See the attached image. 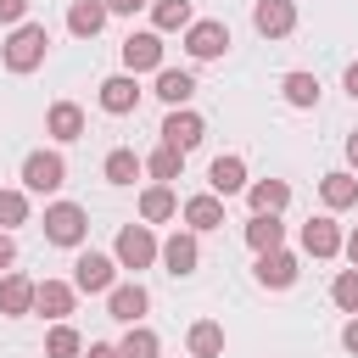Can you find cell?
<instances>
[{"label":"cell","mask_w":358,"mask_h":358,"mask_svg":"<svg viewBox=\"0 0 358 358\" xmlns=\"http://www.w3.org/2000/svg\"><path fill=\"white\" fill-rule=\"evenodd\" d=\"M45 50H50L45 22H17V28H11V39L0 45V62H6L11 73H34V67L45 62Z\"/></svg>","instance_id":"1"},{"label":"cell","mask_w":358,"mask_h":358,"mask_svg":"<svg viewBox=\"0 0 358 358\" xmlns=\"http://www.w3.org/2000/svg\"><path fill=\"white\" fill-rule=\"evenodd\" d=\"M90 235V213L78 201H50L45 207V241L50 246H84Z\"/></svg>","instance_id":"2"},{"label":"cell","mask_w":358,"mask_h":358,"mask_svg":"<svg viewBox=\"0 0 358 358\" xmlns=\"http://www.w3.org/2000/svg\"><path fill=\"white\" fill-rule=\"evenodd\" d=\"M157 246H162V241L151 235V224H123V229H117V246H112V263L140 274V268L157 263Z\"/></svg>","instance_id":"3"},{"label":"cell","mask_w":358,"mask_h":358,"mask_svg":"<svg viewBox=\"0 0 358 358\" xmlns=\"http://www.w3.org/2000/svg\"><path fill=\"white\" fill-rule=\"evenodd\" d=\"M62 185H67V162H62V151H28V157H22V190L50 196V190H62Z\"/></svg>","instance_id":"4"},{"label":"cell","mask_w":358,"mask_h":358,"mask_svg":"<svg viewBox=\"0 0 358 358\" xmlns=\"http://www.w3.org/2000/svg\"><path fill=\"white\" fill-rule=\"evenodd\" d=\"M185 50H190V62H218L229 50V28L218 17H201V22L185 28Z\"/></svg>","instance_id":"5"},{"label":"cell","mask_w":358,"mask_h":358,"mask_svg":"<svg viewBox=\"0 0 358 358\" xmlns=\"http://www.w3.org/2000/svg\"><path fill=\"white\" fill-rule=\"evenodd\" d=\"M112 285H117V263H112L106 252H78V263H73V291L101 296V291H112Z\"/></svg>","instance_id":"6"},{"label":"cell","mask_w":358,"mask_h":358,"mask_svg":"<svg viewBox=\"0 0 358 358\" xmlns=\"http://www.w3.org/2000/svg\"><path fill=\"white\" fill-rule=\"evenodd\" d=\"M201 134H207V123H201V112H190V106H173V112L162 117V145H173L179 157H185V151H196V145H201Z\"/></svg>","instance_id":"7"},{"label":"cell","mask_w":358,"mask_h":358,"mask_svg":"<svg viewBox=\"0 0 358 358\" xmlns=\"http://www.w3.org/2000/svg\"><path fill=\"white\" fill-rule=\"evenodd\" d=\"M157 257H162V268H168L173 280H185V274H196V263H201V246H196V235H190V229H173V235L157 246Z\"/></svg>","instance_id":"8"},{"label":"cell","mask_w":358,"mask_h":358,"mask_svg":"<svg viewBox=\"0 0 358 358\" xmlns=\"http://www.w3.org/2000/svg\"><path fill=\"white\" fill-rule=\"evenodd\" d=\"M252 28L263 39H285L296 28V0H257L252 6Z\"/></svg>","instance_id":"9"},{"label":"cell","mask_w":358,"mask_h":358,"mask_svg":"<svg viewBox=\"0 0 358 358\" xmlns=\"http://www.w3.org/2000/svg\"><path fill=\"white\" fill-rule=\"evenodd\" d=\"M123 67L129 73H162V34H129L123 39Z\"/></svg>","instance_id":"10"},{"label":"cell","mask_w":358,"mask_h":358,"mask_svg":"<svg viewBox=\"0 0 358 358\" xmlns=\"http://www.w3.org/2000/svg\"><path fill=\"white\" fill-rule=\"evenodd\" d=\"M73 302H78V291H73L67 280H39V285H34V313H45V319H56V324H67Z\"/></svg>","instance_id":"11"},{"label":"cell","mask_w":358,"mask_h":358,"mask_svg":"<svg viewBox=\"0 0 358 358\" xmlns=\"http://www.w3.org/2000/svg\"><path fill=\"white\" fill-rule=\"evenodd\" d=\"M145 308H151V296H145V285H140V280H129V285H112V291H106V313H112L117 324H140V319H145Z\"/></svg>","instance_id":"12"},{"label":"cell","mask_w":358,"mask_h":358,"mask_svg":"<svg viewBox=\"0 0 358 358\" xmlns=\"http://www.w3.org/2000/svg\"><path fill=\"white\" fill-rule=\"evenodd\" d=\"M134 106H140V84H134V73H112V78H101V112L129 117Z\"/></svg>","instance_id":"13"},{"label":"cell","mask_w":358,"mask_h":358,"mask_svg":"<svg viewBox=\"0 0 358 358\" xmlns=\"http://www.w3.org/2000/svg\"><path fill=\"white\" fill-rule=\"evenodd\" d=\"M257 285H268V291H285V285H296V257L280 246V252H257Z\"/></svg>","instance_id":"14"},{"label":"cell","mask_w":358,"mask_h":358,"mask_svg":"<svg viewBox=\"0 0 358 358\" xmlns=\"http://www.w3.org/2000/svg\"><path fill=\"white\" fill-rule=\"evenodd\" d=\"M0 313L6 319H22V313H34V280L28 274H0Z\"/></svg>","instance_id":"15"},{"label":"cell","mask_w":358,"mask_h":358,"mask_svg":"<svg viewBox=\"0 0 358 358\" xmlns=\"http://www.w3.org/2000/svg\"><path fill=\"white\" fill-rule=\"evenodd\" d=\"M106 17H112V11H106L101 0H73V6H67V34H73V39H95V34L106 28Z\"/></svg>","instance_id":"16"},{"label":"cell","mask_w":358,"mask_h":358,"mask_svg":"<svg viewBox=\"0 0 358 358\" xmlns=\"http://www.w3.org/2000/svg\"><path fill=\"white\" fill-rule=\"evenodd\" d=\"M45 134L62 140V145L78 140V134H84V106H78V101H56V106L45 112Z\"/></svg>","instance_id":"17"},{"label":"cell","mask_w":358,"mask_h":358,"mask_svg":"<svg viewBox=\"0 0 358 358\" xmlns=\"http://www.w3.org/2000/svg\"><path fill=\"white\" fill-rule=\"evenodd\" d=\"M302 252H308V257H336V252H341L336 218H308V224H302Z\"/></svg>","instance_id":"18"},{"label":"cell","mask_w":358,"mask_h":358,"mask_svg":"<svg viewBox=\"0 0 358 358\" xmlns=\"http://www.w3.org/2000/svg\"><path fill=\"white\" fill-rule=\"evenodd\" d=\"M207 185H213V196H218V201H224V196H235V190H246V162H241V157H213Z\"/></svg>","instance_id":"19"},{"label":"cell","mask_w":358,"mask_h":358,"mask_svg":"<svg viewBox=\"0 0 358 358\" xmlns=\"http://www.w3.org/2000/svg\"><path fill=\"white\" fill-rule=\"evenodd\" d=\"M319 196H324V207H330V213L352 207V201H358V173H347V168L324 173V179H319Z\"/></svg>","instance_id":"20"},{"label":"cell","mask_w":358,"mask_h":358,"mask_svg":"<svg viewBox=\"0 0 358 358\" xmlns=\"http://www.w3.org/2000/svg\"><path fill=\"white\" fill-rule=\"evenodd\" d=\"M246 201H252V213H285V201H291V185L285 179H257V185H246Z\"/></svg>","instance_id":"21"},{"label":"cell","mask_w":358,"mask_h":358,"mask_svg":"<svg viewBox=\"0 0 358 358\" xmlns=\"http://www.w3.org/2000/svg\"><path fill=\"white\" fill-rule=\"evenodd\" d=\"M218 224H224V201H218L213 190L185 201V229H190V235H201V229H218Z\"/></svg>","instance_id":"22"},{"label":"cell","mask_w":358,"mask_h":358,"mask_svg":"<svg viewBox=\"0 0 358 358\" xmlns=\"http://www.w3.org/2000/svg\"><path fill=\"white\" fill-rule=\"evenodd\" d=\"M280 241H285V224L274 213H252L246 218V246L252 252H280Z\"/></svg>","instance_id":"23"},{"label":"cell","mask_w":358,"mask_h":358,"mask_svg":"<svg viewBox=\"0 0 358 358\" xmlns=\"http://www.w3.org/2000/svg\"><path fill=\"white\" fill-rule=\"evenodd\" d=\"M173 213H179V196H173L168 185H145V190H140V218H145V224H168Z\"/></svg>","instance_id":"24"},{"label":"cell","mask_w":358,"mask_h":358,"mask_svg":"<svg viewBox=\"0 0 358 358\" xmlns=\"http://www.w3.org/2000/svg\"><path fill=\"white\" fill-rule=\"evenodd\" d=\"M185 347H190V358H218L224 352V324L218 319H196L190 336H185Z\"/></svg>","instance_id":"25"},{"label":"cell","mask_w":358,"mask_h":358,"mask_svg":"<svg viewBox=\"0 0 358 358\" xmlns=\"http://www.w3.org/2000/svg\"><path fill=\"white\" fill-rule=\"evenodd\" d=\"M196 11L190 0H151V34H173V28H190Z\"/></svg>","instance_id":"26"},{"label":"cell","mask_w":358,"mask_h":358,"mask_svg":"<svg viewBox=\"0 0 358 358\" xmlns=\"http://www.w3.org/2000/svg\"><path fill=\"white\" fill-rule=\"evenodd\" d=\"M280 95H285V106L308 112V106H319V78L313 73H285L280 78Z\"/></svg>","instance_id":"27"},{"label":"cell","mask_w":358,"mask_h":358,"mask_svg":"<svg viewBox=\"0 0 358 358\" xmlns=\"http://www.w3.org/2000/svg\"><path fill=\"white\" fill-rule=\"evenodd\" d=\"M101 173L112 179V185H134L140 173H145V162L129 151V145H117V151H106V162H101Z\"/></svg>","instance_id":"28"},{"label":"cell","mask_w":358,"mask_h":358,"mask_svg":"<svg viewBox=\"0 0 358 358\" xmlns=\"http://www.w3.org/2000/svg\"><path fill=\"white\" fill-rule=\"evenodd\" d=\"M157 95H162L168 106H185V101L196 95V78L179 73V67H162V73H157Z\"/></svg>","instance_id":"29"},{"label":"cell","mask_w":358,"mask_h":358,"mask_svg":"<svg viewBox=\"0 0 358 358\" xmlns=\"http://www.w3.org/2000/svg\"><path fill=\"white\" fill-rule=\"evenodd\" d=\"M45 358H84V336L73 324H50L45 336Z\"/></svg>","instance_id":"30"},{"label":"cell","mask_w":358,"mask_h":358,"mask_svg":"<svg viewBox=\"0 0 358 358\" xmlns=\"http://www.w3.org/2000/svg\"><path fill=\"white\" fill-rule=\"evenodd\" d=\"M140 162H145V173H151L157 185H168V179H179V168H185V157H179L173 145H157V151H151V157H140Z\"/></svg>","instance_id":"31"},{"label":"cell","mask_w":358,"mask_h":358,"mask_svg":"<svg viewBox=\"0 0 358 358\" xmlns=\"http://www.w3.org/2000/svg\"><path fill=\"white\" fill-rule=\"evenodd\" d=\"M157 352H162V341L145 324H129V336L117 341V358H157Z\"/></svg>","instance_id":"32"},{"label":"cell","mask_w":358,"mask_h":358,"mask_svg":"<svg viewBox=\"0 0 358 358\" xmlns=\"http://www.w3.org/2000/svg\"><path fill=\"white\" fill-rule=\"evenodd\" d=\"M330 302H336L341 313H358V268H341V274L330 280Z\"/></svg>","instance_id":"33"},{"label":"cell","mask_w":358,"mask_h":358,"mask_svg":"<svg viewBox=\"0 0 358 358\" xmlns=\"http://www.w3.org/2000/svg\"><path fill=\"white\" fill-rule=\"evenodd\" d=\"M28 224V190H0V229Z\"/></svg>","instance_id":"34"},{"label":"cell","mask_w":358,"mask_h":358,"mask_svg":"<svg viewBox=\"0 0 358 358\" xmlns=\"http://www.w3.org/2000/svg\"><path fill=\"white\" fill-rule=\"evenodd\" d=\"M22 11H28V0H0V22H11V28H17V22H22Z\"/></svg>","instance_id":"35"},{"label":"cell","mask_w":358,"mask_h":358,"mask_svg":"<svg viewBox=\"0 0 358 358\" xmlns=\"http://www.w3.org/2000/svg\"><path fill=\"white\" fill-rule=\"evenodd\" d=\"M17 263V241H11V229H0V274Z\"/></svg>","instance_id":"36"},{"label":"cell","mask_w":358,"mask_h":358,"mask_svg":"<svg viewBox=\"0 0 358 358\" xmlns=\"http://www.w3.org/2000/svg\"><path fill=\"white\" fill-rule=\"evenodd\" d=\"M101 6H106V11H117V17H134V11H140V6H151V0H101Z\"/></svg>","instance_id":"37"},{"label":"cell","mask_w":358,"mask_h":358,"mask_svg":"<svg viewBox=\"0 0 358 358\" xmlns=\"http://www.w3.org/2000/svg\"><path fill=\"white\" fill-rule=\"evenodd\" d=\"M341 347H347V352H358V313L341 324Z\"/></svg>","instance_id":"38"},{"label":"cell","mask_w":358,"mask_h":358,"mask_svg":"<svg viewBox=\"0 0 358 358\" xmlns=\"http://www.w3.org/2000/svg\"><path fill=\"white\" fill-rule=\"evenodd\" d=\"M84 358H117V347H106V341H90V347H84Z\"/></svg>","instance_id":"39"},{"label":"cell","mask_w":358,"mask_h":358,"mask_svg":"<svg viewBox=\"0 0 358 358\" xmlns=\"http://www.w3.org/2000/svg\"><path fill=\"white\" fill-rule=\"evenodd\" d=\"M347 173H358V129L347 134Z\"/></svg>","instance_id":"40"},{"label":"cell","mask_w":358,"mask_h":358,"mask_svg":"<svg viewBox=\"0 0 358 358\" xmlns=\"http://www.w3.org/2000/svg\"><path fill=\"white\" fill-rule=\"evenodd\" d=\"M341 84H347V95H352V101H358V62H352V67H347V73H341Z\"/></svg>","instance_id":"41"},{"label":"cell","mask_w":358,"mask_h":358,"mask_svg":"<svg viewBox=\"0 0 358 358\" xmlns=\"http://www.w3.org/2000/svg\"><path fill=\"white\" fill-rule=\"evenodd\" d=\"M341 252H347V257H352V268H358V229H352V235H341Z\"/></svg>","instance_id":"42"}]
</instances>
